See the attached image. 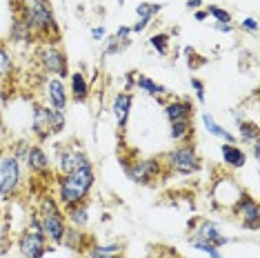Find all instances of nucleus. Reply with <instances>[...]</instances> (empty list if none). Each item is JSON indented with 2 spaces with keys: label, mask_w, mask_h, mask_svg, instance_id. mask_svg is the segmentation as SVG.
Segmentation results:
<instances>
[{
  "label": "nucleus",
  "mask_w": 260,
  "mask_h": 258,
  "mask_svg": "<svg viewBox=\"0 0 260 258\" xmlns=\"http://www.w3.org/2000/svg\"><path fill=\"white\" fill-rule=\"evenodd\" d=\"M16 16L22 18V22L31 29L36 40H40V43H58L60 29H58L49 0H18Z\"/></svg>",
  "instance_id": "f257e3e1"
},
{
  "label": "nucleus",
  "mask_w": 260,
  "mask_h": 258,
  "mask_svg": "<svg viewBox=\"0 0 260 258\" xmlns=\"http://www.w3.org/2000/svg\"><path fill=\"white\" fill-rule=\"evenodd\" d=\"M56 201L60 203L62 209H69L74 205L87 203L89 194L96 183V174H93V165L85 163L82 167H78L76 172L67 174V176H56Z\"/></svg>",
  "instance_id": "f03ea898"
},
{
  "label": "nucleus",
  "mask_w": 260,
  "mask_h": 258,
  "mask_svg": "<svg viewBox=\"0 0 260 258\" xmlns=\"http://www.w3.org/2000/svg\"><path fill=\"white\" fill-rule=\"evenodd\" d=\"M36 214L40 218V225H43V232H45L47 240H49V245H60L64 230H67V218H64V209L60 207V203L56 201V196L45 194V196L40 198Z\"/></svg>",
  "instance_id": "7ed1b4c3"
},
{
  "label": "nucleus",
  "mask_w": 260,
  "mask_h": 258,
  "mask_svg": "<svg viewBox=\"0 0 260 258\" xmlns=\"http://www.w3.org/2000/svg\"><path fill=\"white\" fill-rule=\"evenodd\" d=\"M31 134L36 136L38 143H45V140L54 138L56 134H60L64 125H67V116L64 111L51 109L49 105L43 103H34L31 105Z\"/></svg>",
  "instance_id": "20e7f679"
},
{
  "label": "nucleus",
  "mask_w": 260,
  "mask_h": 258,
  "mask_svg": "<svg viewBox=\"0 0 260 258\" xmlns=\"http://www.w3.org/2000/svg\"><path fill=\"white\" fill-rule=\"evenodd\" d=\"M47 249H49V240H47L43 232L38 214H34L31 220L27 222V227L18 236V251L22 258H43L47 254Z\"/></svg>",
  "instance_id": "39448f33"
},
{
  "label": "nucleus",
  "mask_w": 260,
  "mask_h": 258,
  "mask_svg": "<svg viewBox=\"0 0 260 258\" xmlns=\"http://www.w3.org/2000/svg\"><path fill=\"white\" fill-rule=\"evenodd\" d=\"M162 163H165V169L182 176H191L200 172V167H203V160H200V154L193 147V143H180L176 149L165 154Z\"/></svg>",
  "instance_id": "423d86ee"
},
{
  "label": "nucleus",
  "mask_w": 260,
  "mask_h": 258,
  "mask_svg": "<svg viewBox=\"0 0 260 258\" xmlns=\"http://www.w3.org/2000/svg\"><path fill=\"white\" fill-rule=\"evenodd\" d=\"M36 60L47 76H56L60 80L69 76L67 54H64L58 43H40V47L36 49Z\"/></svg>",
  "instance_id": "0eeeda50"
},
{
  "label": "nucleus",
  "mask_w": 260,
  "mask_h": 258,
  "mask_svg": "<svg viewBox=\"0 0 260 258\" xmlns=\"http://www.w3.org/2000/svg\"><path fill=\"white\" fill-rule=\"evenodd\" d=\"M22 163L14 154L0 156V201L18 196L22 187Z\"/></svg>",
  "instance_id": "6e6552de"
},
{
  "label": "nucleus",
  "mask_w": 260,
  "mask_h": 258,
  "mask_svg": "<svg viewBox=\"0 0 260 258\" xmlns=\"http://www.w3.org/2000/svg\"><path fill=\"white\" fill-rule=\"evenodd\" d=\"M165 172L162 158H136L125 163V174L136 185H153Z\"/></svg>",
  "instance_id": "1a4fd4ad"
},
{
  "label": "nucleus",
  "mask_w": 260,
  "mask_h": 258,
  "mask_svg": "<svg viewBox=\"0 0 260 258\" xmlns=\"http://www.w3.org/2000/svg\"><path fill=\"white\" fill-rule=\"evenodd\" d=\"M85 163H89V156H87L85 149L74 143H64V145H58V149H56L54 172L56 176H67L76 172L78 167H82Z\"/></svg>",
  "instance_id": "9d476101"
},
{
  "label": "nucleus",
  "mask_w": 260,
  "mask_h": 258,
  "mask_svg": "<svg viewBox=\"0 0 260 258\" xmlns=\"http://www.w3.org/2000/svg\"><path fill=\"white\" fill-rule=\"evenodd\" d=\"M232 212L240 218L245 230L258 232V227H260V209H258V203H256V198L253 196H249L247 191H242L240 196L236 198V203L232 205Z\"/></svg>",
  "instance_id": "9b49d317"
},
{
  "label": "nucleus",
  "mask_w": 260,
  "mask_h": 258,
  "mask_svg": "<svg viewBox=\"0 0 260 258\" xmlns=\"http://www.w3.org/2000/svg\"><path fill=\"white\" fill-rule=\"evenodd\" d=\"M29 169V174L36 176V178H49L51 174H54V163L49 160V156H47V151L43 149V145L40 143H29L27 147V154H25V160H22Z\"/></svg>",
  "instance_id": "f8f14e48"
},
{
  "label": "nucleus",
  "mask_w": 260,
  "mask_h": 258,
  "mask_svg": "<svg viewBox=\"0 0 260 258\" xmlns=\"http://www.w3.org/2000/svg\"><path fill=\"white\" fill-rule=\"evenodd\" d=\"M189 240H203V243H209V245H214V247H218V249L232 243V238L224 236V234L220 232V225H218L216 220H211V218H200L196 222V227H193Z\"/></svg>",
  "instance_id": "ddd939ff"
},
{
  "label": "nucleus",
  "mask_w": 260,
  "mask_h": 258,
  "mask_svg": "<svg viewBox=\"0 0 260 258\" xmlns=\"http://www.w3.org/2000/svg\"><path fill=\"white\" fill-rule=\"evenodd\" d=\"M45 85V105H49L51 109H58V111H64L69 105V93H67V87L60 78L56 76H47L43 80Z\"/></svg>",
  "instance_id": "4468645a"
},
{
  "label": "nucleus",
  "mask_w": 260,
  "mask_h": 258,
  "mask_svg": "<svg viewBox=\"0 0 260 258\" xmlns=\"http://www.w3.org/2000/svg\"><path fill=\"white\" fill-rule=\"evenodd\" d=\"M196 107H193L191 98H174V101L165 103V118L169 122L176 120H193Z\"/></svg>",
  "instance_id": "2eb2a0df"
},
{
  "label": "nucleus",
  "mask_w": 260,
  "mask_h": 258,
  "mask_svg": "<svg viewBox=\"0 0 260 258\" xmlns=\"http://www.w3.org/2000/svg\"><path fill=\"white\" fill-rule=\"evenodd\" d=\"M132 105H134V93L132 91H118L114 103H111V114H114L116 127L125 129L129 122V114H132Z\"/></svg>",
  "instance_id": "dca6fc26"
},
{
  "label": "nucleus",
  "mask_w": 260,
  "mask_h": 258,
  "mask_svg": "<svg viewBox=\"0 0 260 258\" xmlns=\"http://www.w3.org/2000/svg\"><path fill=\"white\" fill-rule=\"evenodd\" d=\"M87 258H125V245L118 240H109V243H93L87 247Z\"/></svg>",
  "instance_id": "f3484780"
},
{
  "label": "nucleus",
  "mask_w": 260,
  "mask_h": 258,
  "mask_svg": "<svg viewBox=\"0 0 260 258\" xmlns=\"http://www.w3.org/2000/svg\"><path fill=\"white\" fill-rule=\"evenodd\" d=\"M62 247H67L69 251H76V254H82V251H87V247L91 245L89 236H87L85 232L80 230V227H72L67 225V230H64V236H62Z\"/></svg>",
  "instance_id": "a211bd4d"
},
{
  "label": "nucleus",
  "mask_w": 260,
  "mask_h": 258,
  "mask_svg": "<svg viewBox=\"0 0 260 258\" xmlns=\"http://www.w3.org/2000/svg\"><path fill=\"white\" fill-rule=\"evenodd\" d=\"M220 156H222V163L229 169H240V167L247 165V151L242 147H238L236 143H222Z\"/></svg>",
  "instance_id": "6ab92c4d"
},
{
  "label": "nucleus",
  "mask_w": 260,
  "mask_h": 258,
  "mask_svg": "<svg viewBox=\"0 0 260 258\" xmlns=\"http://www.w3.org/2000/svg\"><path fill=\"white\" fill-rule=\"evenodd\" d=\"M134 89L143 91V93H147V96H151V98H156V101H160V103H165V98L169 96L167 87L160 85V83H156V80H151L149 76H143V74L136 76V87H134Z\"/></svg>",
  "instance_id": "aec40b11"
},
{
  "label": "nucleus",
  "mask_w": 260,
  "mask_h": 258,
  "mask_svg": "<svg viewBox=\"0 0 260 258\" xmlns=\"http://www.w3.org/2000/svg\"><path fill=\"white\" fill-rule=\"evenodd\" d=\"M69 89H72V98L74 101H87V96H89V80H87V76L82 72H74L69 74Z\"/></svg>",
  "instance_id": "412c9836"
},
{
  "label": "nucleus",
  "mask_w": 260,
  "mask_h": 258,
  "mask_svg": "<svg viewBox=\"0 0 260 258\" xmlns=\"http://www.w3.org/2000/svg\"><path fill=\"white\" fill-rule=\"evenodd\" d=\"M64 218H67V225L72 227H87L89 225V207L87 203H80V205H74V207L64 209Z\"/></svg>",
  "instance_id": "4be33fe9"
},
{
  "label": "nucleus",
  "mask_w": 260,
  "mask_h": 258,
  "mask_svg": "<svg viewBox=\"0 0 260 258\" xmlns=\"http://www.w3.org/2000/svg\"><path fill=\"white\" fill-rule=\"evenodd\" d=\"M169 138L176 140V143H189L193 138V120L169 122Z\"/></svg>",
  "instance_id": "5701e85b"
},
{
  "label": "nucleus",
  "mask_w": 260,
  "mask_h": 258,
  "mask_svg": "<svg viewBox=\"0 0 260 258\" xmlns=\"http://www.w3.org/2000/svg\"><path fill=\"white\" fill-rule=\"evenodd\" d=\"M9 38H11V43H18V45H31L34 40H36L34 38V34H31V29H29L25 22H22V18H18V16H14Z\"/></svg>",
  "instance_id": "b1692460"
},
{
  "label": "nucleus",
  "mask_w": 260,
  "mask_h": 258,
  "mask_svg": "<svg viewBox=\"0 0 260 258\" xmlns=\"http://www.w3.org/2000/svg\"><path fill=\"white\" fill-rule=\"evenodd\" d=\"M203 125H205V129L211 134V136H216V138H220V140H224V143H236V136L232 132H227L222 125H218L216 122V118L209 114V111H203Z\"/></svg>",
  "instance_id": "393cba45"
},
{
  "label": "nucleus",
  "mask_w": 260,
  "mask_h": 258,
  "mask_svg": "<svg viewBox=\"0 0 260 258\" xmlns=\"http://www.w3.org/2000/svg\"><path fill=\"white\" fill-rule=\"evenodd\" d=\"M236 122H238V129H240V140L242 143H247V145H253V143H258L260 140V129L258 125L253 120H242L240 116L236 118Z\"/></svg>",
  "instance_id": "a878e982"
},
{
  "label": "nucleus",
  "mask_w": 260,
  "mask_h": 258,
  "mask_svg": "<svg viewBox=\"0 0 260 258\" xmlns=\"http://www.w3.org/2000/svg\"><path fill=\"white\" fill-rule=\"evenodd\" d=\"M11 76H14V58H11L7 45L0 43V85L11 80Z\"/></svg>",
  "instance_id": "bb28decb"
},
{
  "label": "nucleus",
  "mask_w": 260,
  "mask_h": 258,
  "mask_svg": "<svg viewBox=\"0 0 260 258\" xmlns=\"http://www.w3.org/2000/svg\"><path fill=\"white\" fill-rule=\"evenodd\" d=\"M160 9H162V5H158V3H140L138 7H136V16H138L140 20L151 22L158 14H160Z\"/></svg>",
  "instance_id": "cd10ccee"
},
{
  "label": "nucleus",
  "mask_w": 260,
  "mask_h": 258,
  "mask_svg": "<svg viewBox=\"0 0 260 258\" xmlns=\"http://www.w3.org/2000/svg\"><path fill=\"white\" fill-rule=\"evenodd\" d=\"M129 45H132V38H129V40H120V38H116V36H109L107 40H105V49H103V54H105V56L120 54V51H125Z\"/></svg>",
  "instance_id": "c85d7f7f"
},
{
  "label": "nucleus",
  "mask_w": 260,
  "mask_h": 258,
  "mask_svg": "<svg viewBox=\"0 0 260 258\" xmlns=\"http://www.w3.org/2000/svg\"><path fill=\"white\" fill-rule=\"evenodd\" d=\"M169 43H171V38H169V34H165V31H158V34H153V36L149 38V45L160 56H167L169 54Z\"/></svg>",
  "instance_id": "c756f323"
},
{
  "label": "nucleus",
  "mask_w": 260,
  "mask_h": 258,
  "mask_svg": "<svg viewBox=\"0 0 260 258\" xmlns=\"http://www.w3.org/2000/svg\"><path fill=\"white\" fill-rule=\"evenodd\" d=\"M207 16H211L216 22H227V25H232V14H229L227 9L222 7H216V5H207Z\"/></svg>",
  "instance_id": "7c9ffc66"
},
{
  "label": "nucleus",
  "mask_w": 260,
  "mask_h": 258,
  "mask_svg": "<svg viewBox=\"0 0 260 258\" xmlns=\"http://www.w3.org/2000/svg\"><path fill=\"white\" fill-rule=\"evenodd\" d=\"M189 245H191L193 249H198V251H203V254H207L209 258H222L220 256V249L214 247V245H209V243H203V240H189Z\"/></svg>",
  "instance_id": "2f4dec72"
},
{
  "label": "nucleus",
  "mask_w": 260,
  "mask_h": 258,
  "mask_svg": "<svg viewBox=\"0 0 260 258\" xmlns=\"http://www.w3.org/2000/svg\"><path fill=\"white\" fill-rule=\"evenodd\" d=\"M182 54L187 56V64H189L191 69H198V67H203V64H207V58L198 56L193 47H185V49H182Z\"/></svg>",
  "instance_id": "473e14b6"
},
{
  "label": "nucleus",
  "mask_w": 260,
  "mask_h": 258,
  "mask_svg": "<svg viewBox=\"0 0 260 258\" xmlns=\"http://www.w3.org/2000/svg\"><path fill=\"white\" fill-rule=\"evenodd\" d=\"M191 89L196 93V101L198 103H205V83L200 78H191Z\"/></svg>",
  "instance_id": "72a5a7b5"
},
{
  "label": "nucleus",
  "mask_w": 260,
  "mask_h": 258,
  "mask_svg": "<svg viewBox=\"0 0 260 258\" xmlns=\"http://www.w3.org/2000/svg\"><path fill=\"white\" fill-rule=\"evenodd\" d=\"M240 29L242 31H249V34H256L258 31V22H256V18H242V22H240Z\"/></svg>",
  "instance_id": "f704fd0d"
},
{
  "label": "nucleus",
  "mask_w": 260,
  "mask_h": 258,
  "mask_svg": "<svg viewBox=\"0 0 260 258\" xmlns=\"http://www.w3.org/2000/svg\"><path fill=\"white\" fill-rule=\"evenodd\" d=\"M136 76H138V72H129L127 74V78H125V89L122 91H132L134 87H136Z\"/></svg>",
  "instance_id": "c9c22d12"
},
{
  "label": "nucleus",
  "mask_w": 260,
  "mask_h": 258,
  "mask_svg": "<svg viewBox=\"0 0 260 258\" xmlns=\"http://www.w3.org/2000/svg\"><path fill=\"white\" fill-rule=\"evenodd\" d=\"M147 27H149V22H147V20H140V18H138V22H136V25H132L129 29H132V34H143Z\"/></svg>",
  "instance_id": "e433bc0d"
},
{
  "label": "nucleus",
  "mask_w": 260,
  "mask_h": 258,
  "mask_svg": "<svg viewBox=\"0 0 260 258\" xmlns=\"http://www.w3.org/2000/svg\"><path fill=\"white\" fill-rule=\"evenodd\" d=\"M105 36H107L105 27H93V29H91V38H93V40H103Z\"/></svg>",
  "instance_id": "4c0bfd02"
},
{
  "label": "nucleus",
  "mask_w": 260,
  "mask_h": 258,
  "mask_svg": "<svg viewBox=\"0 0 260 258\" xmlns=\"http://www.w3.org/2000/svg\"><path fill=\"white\" fill-rule=\"evenodd\" d=\"M214 29H218V31H222V34H232L234 25H227V22H214Z\"/></svg>",
  "instance_id": "58836bf2"
},
{
  "label": "nucleus",
  "mask_w": 260,
  "mask_h": 258,
  "mask_svg": "<svg viewBox=\"0 0 260 258\" xmlns=\"http://www.w3.org/2000/svg\"><path fill=\"white\" fill-rule=\"evenodd\" d=\"M193 18H196L198 22H203V20L209 18V16H207V11H205V9H196V11H193Z\"/></svg>",
  "instance_id": "ea45409f"
},
{
  "label": "nucleus",
  "mask_w": 260,
  "mask_h": 258,
  "mask_svg": "<svg viewBox=\"0 0 260 258\" xmlns=\"http://www.w3.org/2000/svg\"><path fill=\"white\" fill-rule=\"evenodd\" d=\"M200 5H203V0H187V9H189V11L200 9Z\"/></svg>",
  "instance_id": "a19ab883"
},
{
  "label": "nucleus",
  "mask_w": 260,
  "mask_h": 258,
  "mask_svg": "<svg viewBox=\"0 0 260 258\" xmlns=\"http://www.w3.org/2000/svg\"><path fill=\"white\" fill-rule=\"evenodd\" d=\"M251 154H253V158H256V160L260 158V140H258V143H253V145H251Z\"/></svg>",
  "instance_id": "79ce46f5"
}]
</instances>
